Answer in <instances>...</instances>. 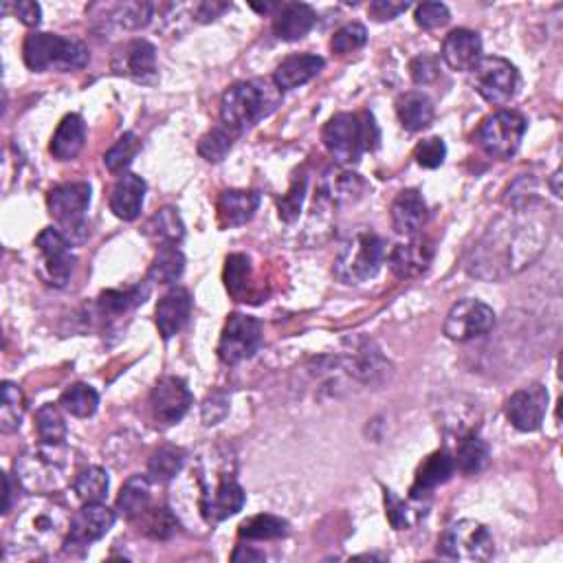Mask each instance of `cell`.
<instances>
[{
  "label": "cell",
  "mask_w": 563,
  "mask_h": 563,
  "mask_svg": "<svg viewBox=\"0 0 563 563\" xmlns=\"http://www.w3.org/2000/svg\"><path fill=\"white\" fill-rule=\"evenodd\" d=\"M60 405L66 412L77 418H88L97 412L99 407V394L95 388L86 383H75L71 388H66L60 396Z\"/></svg>",
  "instance_id": "ee69618b"
},
{
  "label": "cell",
  "mask_w": 563,
  "mask_h": 563,
  "mask_svg": "<svg viewBox=\"0 0 563 563\" xmlns=\"http://www.w3.org/2000/svg\"><path fill=\"white\" fill-rule=\"evenodd\" d=\"M201 489L203 493L201 500H198V506H201V515L205 517V522L212 526L240 513L247 500L245 489L240 487L234 473L227 471H216L212 482L201 478Z\"/></svg>",
  "instance_id": "30bf717a"
},
{
  "label": "cell",
  "mask_w": 563,
  "mask_h": 563,
  "mask_svg": "<svg viewBox=\"0 0 563 563\" xmlns=\"http://www.w3.org/2000/svg\"><path fill=\"white\" fill-rule=\"evenodd\" d=\"M385 515L396 531H410L427 515L425 500H401L394 491L385 489Z\"/></svg>",
  "instance_id": "e575fe53"
},
{
  "label": "cell",
  "mask_w": 563,
  "mask_h": 563,
  "mask_svg": "<svg viewBox=\"0 0 563 563\" xmlns=\"http://www.w3.org/2000/svg\"><path fill=\"white\" fill-rule=\"evenodd\" d=\"M216 410L223 414V416L229 412L227 396L220 394V392L209 394L207 401L203 403V421H205V425H216L220 421V416L216 414Z\"/></svg>",
  "instance_id": "6f0895ef"
},
{
  "label": "cell",
  "mask_w": 563,
  "mask_h": 563,
  "mask_svg": "<svg viewBox=\"0 0 563 563\" xmlns=\"http://www.w3.org/2000/svg\"><path fill=\"white\" fill-rule=\"evenodd\" d=\"M407 9H410V3H396V0H374V3H370V7H368L370 16L377 22L394 20Z\"/></svg>",
  "instance_id": "9f6ffc18"
},
{
  "label": "cell",
  "mask_w": 563,
  "mask_h": 563,
  "mask_svg": "<svg viewBox=\"0 0 563 563\" xmlns=\"http://www.w3.org/2000/svg\"><path fill=\"white\" fill-rule=\"evenodd\" d=\"M443 60L454 71H473L482 60V40L471 29H454L443 42Z\"/></svg>",
  "instance_id": "cb8c5ba5"
},
{
  "label": "cell",
  "mask_w": 563,
  "mask_h": 563,
  "mask_svg": "<svg viewBox=\"0 0 563 563\" xmlns=\"http://www.w3.org/2000/svg\"><path fill=\"white\" fill-rule=\"evenodd\" d=\"M229 3H216V0H205V3H198L194 9V16L198 22H212L220 18L229 9Z\"/></svg>",
  "instance_id": "91938a15"
},
{
  "label": "cell",
  "mask_w": 563,
  "mask_h": 563,
  "mask_svg": "<svg viewBox=\"0 0 563 563\" xmlns=\"http://www.w3.org/2000/svg\"><path fill=\"white\" fill-rule=\"evenodd\" d=\"M495 553L493 535L476 520L451 524L438 539V555L456 561H489Z\"/></svg>",
  "instance_id": "ba28073f"
},
{
  "label": "cell",
  "mask_w": 563,
  "mask_h": 563,
  "mask_svg": "<svg viewBox=\"0 0 563 563\" xmlns=\"http://www.w3.org/2000/svg\"><path fill=\"white\" fill-rule=\"evenodd\" d=\"M152 14H154L152 3H146V0H130V3L115 5L113 11H110V20L128 31H137L148 25L152 20Z\"/></svg>",
  "instance_id": "7dc6e473"
},
{
  "label": "cell",
  "mask_w": 563,
  "mask_h": 563,
  "mask_svg": "<svg viewBox=\"0 0 563 563\" xmlns=\"http://www.w3.org/2000/svg\"><path fill=\"white\" fill-rule=\"evenodd\" d=\"M454 471H456L454 456H451L447 449L434 451V454L418 467L414 484L410 489V498L427 500L429 495L434 493V489H438L440 484H445L451 476H454Z\"/></svg>",
  "instance_id": "603a6c76"
},
{
  "label": "cell",
  "mask_w": 563,
  "mask_h": 563,
  "mask_svg": "<svg viewBox=\"0 0 563 563\" xmlns=\"http://www.w3.org/2000/svg\"><path fill=\"white\" fill-rule=\"evenodd\" d=\"M416 25L423 27V29H438V27H445L447 22L451 20V14L447 5L443 3H423L416 7Z\"/></svg>",
  "instance_id": "11a10c76"
},
{
  "label": "cell",
  "mask_w": 563,
  "mask_h": 563,
  "mask_svg": "<svg viewBox=\"0 0 563 563\" xmlns=\"http://www.w3.org/2000/svg\"><path fill=\"white\" fill-rule=\"evenodd\" d=\"M148 295H150V289H148V286H141V284L130 286V289H126V291H106V293L99 295L97 306L104 315L115 317V315H124L128 311H132L135 306L143 304V302H146Z\"/></svg>",
  "instance_id": "b9f144b4"
},
{
  "label": "cell",
  "mask_w": 563,
  "mask_h": 563,
  "mask_svg": "<svg viewBox=\"0 0 563 563\" xmlns=\"http://www.w3.org/2000/svg\"><path fill=\"white\" fill-rule=\"evenodd\" d=\"M385 260L383 240L370 229L352 234L335 258V278L344 284H363L379 273Z\"/></svg>",
  "instance_id": "52a82bcc"
},
{
  "label": "cell",
  "mask_w": 563,
  "mask_h": 563,
  "mask_svg": "<svg viewBox=\"0 0 563 563\" xmlns=\"http://www.w3.org/2000/svg\"><path fill=\"white\" fill-rule=\"evenodd\" d=\"M317 25V14L306 3H284L273 18V33L284 42L302 40Z\"/></svg>",
  "instance_id": "d4e9b609"
},
{
  "label": "cell",
  "mask_w": 563,
  "mask_h": 563,
  "mask_svg": "<svg viewBox=\"0 0 563 563\" xmlns=\"http://www.w3.org/2000/svg\"><path fill=\"white\" fill-rule=\"evenodd\" d=\"M434 253L436 247L434 242L429 238H421V236H412L403 245H396L390 256H388V264L390 271L396 275L399 280H416L432 267L434 262Z\"/></svg>",
  "instance_id": "44dd1931"
},
{
  "label": "cell",
  "mask_w": 563,
  "mask_h": 563,
  "mask_svg": "<svg viewBox=\"0 0 563 563\" xmlns=\"http://www.w3.org/2000/svg\"><path fill=\"white\" fill-rule=\"evenodd\" d=\"M36 432L40 443L47 445H64L66 440V423L64 416L55 405L47 403L36 412Z\"/></svg>",
  "instance_id": "bcb514c9"
},
{
  "label": "cell",
  "mask_w": 563,
  "mask_h": 563,
  "mask_svg": "<svg viewBox=\"0 0 563 563\" xmlns=\"http://www.w3.org/2000/svg\"><path fill=\"white\" fill-rule=\"evenodd\" d=\"M108 473L102 467H88L77 473L73 480V491L77 495V500L84 504L102 502L108 495Z\"/></svg>",
  "instance_id": "60d3db41"
},
{
  "label": "cell",
  "mask_w": 563,
  "mask_h": 563,
  "mask_svg": "<svg viewBox=\"0 0 563 563\" xmlns=\"http://www.w3.org/2000/svg\"><path fill=\"white\" fill-rule=\"evenodd\" d=\"M51 216L66 229H84V214L91 205V185L88 183H64L53 187L47 196Z\"/></svg>",
  "instance_id": "ac0fdd59"
},
{
  "label": "cell",
  "mask_w": 563,
  "mask_h": 563,
  "mask_svg": "<svg viewBox=\"0 0 563 563\" xmlns=\"http://www.w3.org/2000/svg\"><path fill=\"white\" fill-rule=\"evenodd\" d=\"M539 198L533 203L511 207L509 216L498 218L471 251L467 271L480 280H504L531 264L550 236V214L544 218Z\"/></svg>",
  "instance_id": "6da1fadb"
},
{
  "label": "cell",
  "mask_w": 563,
  "mask_h": 563,
  "mask_svg": "<svg viewBox=\"0 0 563 563\" xmlns=\"http://www.w3.org/2000/svg\"><path fill=\"white\" fill-rule=\"evenodd\" d=\"M14 14L22 25L38 27L40 18H42V9L38 3H31V0H20V3L14 5Z\"/></svg>",
  "instance_id": "680465c9"
},
{
  "label": "cell",
  "mask_w": 563,
  "mask_h": 563,
  "mask_svg": "<svg viewBox=\"0 0 563 563\" xmlns=\"http://www.w3.org/2000/svg\"><path fill=\"white\" fill-rule=\"evenodd\" d=\"M260 207V194L249 190H227L220 194L216 212L220 227H242L256 216Z\"/></svg>",
  "instance_id": "83f0119b"
},
{
  "label": "cell",
  "mask_w": 563,
  "mask_h": 563,
  "mask_svg": "<svg viewBox=\"0 0 563 563\" xmlns=\"http://www.w3.org/2000/svg\"><path fill=\"white\" fill-rule=\"evenodd\" d=\"M27 401L25 394H22L20 385L5 381L3 383V405H0V429L3 434H14L22 425V418H25Z\"/></svg>",
  "instance_id": "ab89813d"
},
{
  "label": "cell",
  "mask_w": 563,
  "mask_h": 563,
  "mask_svg": "<svg viewBox=\"0 0 563 563\" xmlns=\"http://www.w3.org/2000/svg\"><path fill=\"white\" fill-rule=\"evenodd\" d=\"M493 326H495L493 308L480 300H471V297H467V300H460L451 306V311L447 313L445 319V335L451 341L465 344V341L484 337L489 330H493Z\"/></svg>",
  "instance_id": "5bb4252c"
},
{
  "label": "cell",
  "mask_w": 563,
  "mask_h": 563,
  "mask_svg": "<svg viewBox=\"0 0 563 563\" xmlns=\"http://www.w3.org/2000/svg\"><path fill=\"white\" fill-rule=\"evenodd\" d=\"M489 445L476 434L469 432L465 436L458 438L456 454H454V465L458 471L473 476V473H480L484 467L489 465Z\"/></svg>",
  "instance_id": "d590c367"
},
{
  "label": "cell",
  "mask_w": 563,
  "mask_h": 563,
  "mask_svg": "<svg viewBox=\"0 0 563 563\" xmlns=\"http://www.w3.org/2000/svg\"><path fill=\"white\" fill-rule=\"evenodd\" d=\"M410 75L414 84L418 86H427L438 80L440 75V60L432 53H421L410 62Z\"/></svg>",
  "instance_id": "db71d44e"
},
{
  "label": "cell",
  "mask_w": 563,
  "mask_h": 563,
  "mask_svg": "<svg viewBox=\"0 0 563 563\" xmlns=\"http://www.w3.org/2000/svg\"><path fill=\"white\" fill-rule=\"evenodd\" d=\"M344 368L357 381L366 385H379L390 377V361L383 357L381 348L372 339L355 337L346 341Z\"/></svg>",
  "instance_id": "9a60e30c"
},
{
  "label": "cell",
  "mask_w": 563,
  "mask_h": 563,
  "mask_svg": "<svg viewBox=\"0 0 563 563\" xmlns=\"http://www.w3.org/2000/svg\"><path fill=\"white\" fill-rule=\"evenodd\" d=\"M280 88L271 80H249L231 84L220 99V119L234 132H245L271 115L280 102Z\"/></svg>",
  "instance_id": "3957f363"
},
{
  "label": "cell",
  "mask_w": 563,
  "mask_h": 563,
  "mask_svg": "<svg viewBox=\"0 0 563 563\" xmlns=\"http://www.w3.org/2000/svg\"><path fill=\"white\" fill-rule=\"evenodd\" d=\"M526 132L524 115L515 110H498L480 124L476 132L478 146L491 159H511L522 143Z\"/></svg>",
  "instance_id": "9c48e42d"
},
{
  "label": "cell",
  "mask_w": 563,
  "mask_h": 563,
  "mask_svg": "<svg viewBox=\"0 0 563 563\" xmlns=\"http://www.w3.org/2000/svg\"><path fill=\"white\" fill-rule=\"evenodd\" d=\"M223 280L231 297H236L238 302H247L245 295L251 284V262L245 253H231L225 262Z\"/></svg>",
  "instance_id": "7bdbcfd3"
},
{
  "label": "cell",
  "mask_w": 563,
  "mask_h": 563,
  "mask_svg": "<svg viewBox=\"0 0 563 563\" xmlns=\"http://www.w3.org/2000/svg\"><path fill=\"white\" fill-rule=\"evenodd\" d=\"M141 150V141L139 137L135 135V132H124L115 143H113V148H110L106 154H104V165H106V170L108 172H124L128 165L132 163V159L137 157V152Z\"/></svg>",
  "instance_id": "681fc988"
},
{
  "label": "cell",
  "mask_w": 563,
  "mask_h": 563,
  "mask_svg": "<svg viewBox=\"0 0 563 563\" xmlns=\"http://www.w3.org/2000/svg\"><path fill=\"white\" fill-rule=\"evenodd\" d=\"M143 234L152 240H159L163 245H179L185 236V225L174 207H161L159 212H154L146 225H143Z\"/></svg>",
  "instance_id": "836d02e7"
},
{
  "label": "cell",
  "mask_w": 563,
  "mask_h": 563,
  "mask_svg": "<svg viewBox=\"0 0 563 563\" xmlns=\"http://www.w3.org/2000/svg\"><path fill=\"white\" fill-rule=\"evenodd\" d=\"M185 271V256L176 245H163L157 256H154L150 269H148V280L157 284H174L181 278Z\"/></svg>",
  "instance_id": "8d00e7d4"
},
{
  "label": "cell",
  "mask_w": 563,
  "mask_h": 563,
  "mask_svg": "<svg viewBox=\"0 0 563 563\" xmlns=\"http://www.w3.org/2000/svg\"><path fill=\"white\" fill-rule=\"evenodd\" d=\"M392 227L401 236H418L429 218V209L423 194L418 190H403L392 201L390 207Z\"/></svg>",
  "instance_id": "7402d4cb"
},
{
  "label": "cell",
  "mask_w": 563,
  "mask_h": 563,
  "mask_svg": "<svg viewBox=\"0 0 563 563\" xmlns=\"http://www.w3.org/2000/svg\"><path fill=\"white\" fill-rule=\"evenodd\" d=\"M86 143V124L80 115H66L51 139V154L58 161H71Z\"/></svg>",
  "instance_id": "4dcf8cb0"
},
{
  "label": "cell",
  "mask_w": 563,
  "mask_h": 563,
  "mask_svg": "<svg viewBox=\"0 0 563 563\" xmlns=\"http://www.w3.org/2000/svg\"><path fill=\"white\" fill-rule=\"evenodd\" d=\"M324 146L339 165L350 168L359 163L361 154L374 150L379 143V128L370 113H339L322 130Z\"/></svg>",
  "instance_id": "277c9868"
},
{
  "label": "cell",
  "mask_w": 563,
  "mask_h": 563,
  "mask_svg": "<svg viewBox=\"0 0 563 563\" xmlns=\"http://www.w3.org/2000/svg\"><path fill=\"white\" fill-rule=\"evenodd\" d=\"M71 454L64 445H47L27 449L14 460V476L25 491L49 495L60 491L71 478Z\"/></svg>",
  "instance_id": "7a4b0ae2"
},
{
  "label": "cell",
  "mask_w": 563,
  "mask_h": 563,
  "mask_svg": "<svg viewBox=\"0 0 563 563\" xmlns=\"http://www.w3.org/2000/svg\"><path fill=\"white\" fill-rule=\"evenodd\" d=\"M22 58L31 71H77L91 60V53L82 42L62 38L58 33L33 31L22 44Z\"/></svg>",
  "instance_id": "8992f818"
},
{
  "label": "cell",
  "mask_w": 563,
  "mask_h": 563,
  "mask_svg": "<svg viewBox=\"0 0 563 563\" xmlns=\"http://www.w3.org/2000/svg\"><path fill=\"white\" fill-rule=\"evenodd\" d=\"M185 451L174 445H163L154 451L148 462V476L152 482H170L181 473L185 465Z\"/></svg>",
  "instance_id": "f35d334b"
},
{
  "label": "cell",
  "mask_w": 563,
  "mask_h": 563,
  "mask_svg": "<svg viewBox=\"0 0 563 563\" xmlns=\"http://www.w3.org/2000/svg\"><path fill=\"white\" fill-rule=\"evenodd\" d=\"M368 192V183L361 179L357 172L339 170L328 172L326 179L319 187V201H328L333 205L357 203L359 198Z\"/></svg>",
  "instance_id": "f546056e"
},
{
  "label": "cell",
  "mask_w": 563,
  "mask_h": 563,
  "mask_svg": "<svg viewBox=\"0 0 563 563\" xmlns=\"http://www.w3.org/2000/svg\"><path fill=\"white\" fill-rule=\"evenodd\" d=\"M150 478L132 476L119 491L117 513L128 522H135L150 509L152 504V487Z\"/></svg>",
  "instance_id": "1f68e13d"
},
{
  "label": "cell",
  "mask_w": 563,
  "mask_h": 563,
  "mask_svg": "<svg viewBox=\"0 0 563 563\" xmlns=\"http://www.w3.org/2000/svg\"><path fill=\"white\" fill-rule=\"evenodd\" d=\"M36 249L40 256V275L51 286H66L75 269V256L71 242L58 229H42L36 238Z\"/></svg>",
  "instance_id": "4fadbf2b"
},
{
  "label": "cell",
  "mask_w": 563,
  "mask_h": 563,
  "mask_svg": "<svg viewBox=\"0 0 563 563\" xmlns=\"http://www.w3.org/2000/svg\"><path fill=\"white\" fill-rule=\"evenodd\" d=\"M396 115L405 130H425L434 121V104L425 93L410 91L396 99Z\"/></svg>",
  "instance_id": "d6a6232c"
},
{
  "label": "cell",
  "mask_w": 563,
  "mask_h": 563,
  "mask_svg": "<svg viewBox=\"0 0 563 563\" xmlns=\"http://www.w3.org/2000/svg\"><path fill=\"white\" fill-rule=\"evenodd\" d=\"M192 313V295L185 289H174L163 295L157 304V328L163 339L179 335Z\"/></svg>",
  "instance_id": "484cf974"
},
{
  "label": "cell",
  "mask_w": 563,
  "mask_h": 563,
  "mask_svg": "<svg viewBox=\"0 0 563 563\" xmlns=\"http://www.w3.org/2000/svg\"><path fill=\"white\" fill-rule=\"evenodd\" d=\"M69 513L62 504L53 500H36L18 515L14 522V539L33 550H51L60 546L69 533Z\"/></svg>",
  "instance_id": "5b68a950"
},
{
  "label": "cell",
  "mask_w": 563,
  "mask_h": 563,
  "mask_svg": "<svg viewBox=\"0 0 563 563\" xmlns=\"http://www.w3.org/2000/svg\"><path fill=\"white\" fill-rule=\"evenodd\" d=\"M115 520H117L115 511H110L106 504L102 502L84 504L82 511H77L71 520L69 533H66L64 539L66 550L86 548L93 542H99V539L115 526Z\"/></svg>",
  "instance_id": "ffe728a7"
},
{
  "label": "cell",
  "mask_w": 563,
  "mask_h": 563,
  "mask_svg": "<svg viewBox=\"0 0 563 563\" xmlns=\"http://www.w3.org/2000/svg\"><path fill=\"white\" fill-rule=\"evenodd\" d=\"M471 73L476 91L484 102L493 106L509 104L520 86V73L509 60L498 58V55L482 58Z\"/></svg>",
  "instance_id": "8fae6325"
},
{
  "label": "cell",
  "mask_w": 563,
  "mask_h": 563,
  "mask_svg": "<svg viewBox=\"0 0 563 563\" xmlns=\"http://www.w3.org/2000/svg\"><path fill=\"white\" fill-rule=\"evenodd\" d=\"M324 64V58H319V55H291V58H286L278 69H275L273 82L280 91H293V88H300L311 82L313 77H317L319 71L324 69Z\"/></svg>",
  "instance_id": "f1b7e54d"
},
{
  "label": "cell",
  "mask_w": 563,
  "mask_h": 563,
  "mask_svg": "<svg viewBox=\"0 0 563 563\" xmlns=\"http://www.w3.org/2000/svg\"><path fill=\"white\" fill-rule=\"evenodd\" d=\"M445 157H447V146H445V141L440 139V137L423 139V141L418 143V146L414 148V159H416V163L421 165V168H427V170L440 168V165L445 163Z\"/></svg>",
  "instance_id": "816d5d0a"
},
{
  "label": "cell",
  "mask_w": 563,
  "mask_h": 563,
  "mask_svg": "<svg viewBox=\"0 0 563 563\" xmlns=\"http://www.w3.org/2000/svg\"><path fill=\"white\" fill-rule=\"evenodd\" d=\"M236 137L238 132H234L231 128L216 126L198 141V154L209 163H220L227 157L229 150L234 148Z\"/></svg>",
  "instance_id": "f6af8a7d"
},
{
  "label": "cell",
  "mask_w": 563,
  "mask_h": 563,
  "mask_svg": "<svg viewBox=\"0 0 563 563\" xmlns=\"http://www.w3.org/2000/svg\"><path fill=\"white\" fill-rule=\"evenodd\" d=\"M141 528L139 531L143 535H148L152 539H170L179 531V520H176L174 513L168 509V506H159V509H148L141 517Z\"/></svg>",
  "instance_id": "c3c4849f"
},
{
  "label": "cell",
  "mask_w": 563,
  "mask_h": 563,
  "mask_svg": "<svg viewBox=\"0 0 563 563\" xmlns=\"http://www.w3.org/2000/svg\"><path fill=\"white\" fill-rule=\"evenodd\" d=\"M143 198H146V181L137 174H121L113 192H110V209L121 220H137L143 207Z\"/></svg>",
  "instance_id": "4316f807"
},
{
  "label": "cell",
  "mask_w": 563,
  "mask_h": 563,
  "mask_svg": "<svg viewBox=\"0 0 563 563\" xmlns=\"http://www.w3.org/2000/svg\"><path fill=\"white\" fill-rule=\"evenodd\" d=\"M194 396L187 388V383L179 377H163L150 392V410L157 425L170 427L183 421V416L190 412Z\"/></svg>",
  "instance_id": "e0dca14e"
},
{
  "label": "cell",
  "mask_w": 563,
  "mask_h": 563,
  "mask_svg": "<svg viewBox=\"0 0 563 563\" xmlns=\"http://www.w3.org/2000/svg\"><path fill=\"white\" fill-rule=\"evenodd\" d=\"M110 69L119 77H128L132 82L152 84L157 80V49L148 40H130L119 44L110 58Z\"/></svg>",
  "instance_id": "2e32d148"
},
{
  "label": "cell",
  "mask_w": 563,
  "mask_h": 563,
  "mask_svg": "<svg viewBox=\"0 0 563 563\" xmlns=\"http://www.w3.org/2000/svg\"><path fill=\"white\" fill-rule=\"evenodd\" d=\"M3 482H5V504H3V513L7 515L9 509H11V482H9V476H5Z\"/></svg>",
  "instance_id": "6125c7cd"
},
{
  "label": "cell",
  "mask_w": 563,
  "mask_h": 563,
  "mask_svg": "<svg viewBox=\"0 0 563 563\" xmlns=\"http://www.w3.org/2000/svg\"><path fill=\"white\" fill-rule=\"evenodd\" d=\"M548 410V390L544 385L533 383L509 396L504 405V414L509 423L520 432H537L542 427Z\"/></svg>",
  "instance_id": "d6986e66"
},
{
  "label": "cell",
  "mask_w": 563,
  "mask_h": 563,
  "mask_svg": "<svg viewBox=\"0 0 563 563\" xmlns=\"http://www.w3.org/2000/svg\"><path fill=\"white\" fill-rule=\"evenodd\" d=\"M304 194H306V176L300 174L293 181L289 194H284L280 198V203H278L280 218L284 220V223H293V220L300 216V209H302V203H304Z\"/></svg>",
  "instance_id": "f5cc1de1"
},
{
  "label": "cell",
  "mask_w": 563,
  "mask_h": 563,
  "mask_svg": "<svg viewBox=\"0 0 563 563\" xmlns=\"http://www.w3.org/2000/svg\"><path fill=\"white\" fill-rule=\"evenodd\" d=\"M559 181H561V170H557L553 174V179H550V187H553V194L559 198L561 196V187H559Z\"/></svg>",
  "instance_id": "be15d7a7"
},
{
  "label": "cell",
  "mask_w": 563,
  "mask_h": 563,
  "mask_svg": "<svg viewBox=\"0 0 563 563\" xmlns=\"http://www.w3.org/2000/svg\"><path fill=\"white\" fill-rule=\"evenodd\" d=\"M238 535L242 539H249V542H271V539H282L289 535V522L269 513L253 515L247 522L240 524Z\"/></svg>",
  "instance_id": "74e56055"
},
{
  "label": "cell",
  "mask_w": 563,
  "mask_h": 563,
  "mask_svg": "<svg viewBox=\"0 0 563 563\" xmlns=\"http://www.w3.org/2000/svg\"><path fill=\"white\" fill-rule=\"evenodd\" d=\"M368 42V29L361 25V22H350V25L341 27L333 40H330V49L339 55H346L361 49L363 44Z\"/></svg>",
  "instance_id": "f907efd6"
},
{
  "label": "cell",
  "mask_w": 563,
  "mask_h": 563,
  "mask_svg": "<svg viewBox=\"0 0 563 563\" xmlns=\"http://www.w3.org/2000/svg\"><path fill=\"white\" fill-rule=\"evenodd\" d=\"M234 561H264V553H258V550H251L247 546H240L234 555H231Z\"/></svg>",
  "instance_id": "94428289"
},
{
  "label": "cell",
  "mask_w": 563,
  "mask_h": 563,
  "mask_svg": "<svg viewBox=\"0 0 563 563\" xmlns=\"http://www.w3.org/2000/svg\"><path fill=\"white\" fill-rule=\"evenodd\" d=\"M262 346V324L256 317L231 313L218 341V357L227 366L251 359Z\"/></svg>",
  "instance_id": "7c38bea8"
}]
</instances>
